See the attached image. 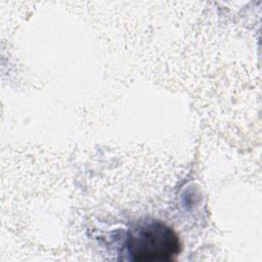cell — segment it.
Segmentation results:
<instances>
[{"mask_svg": "<svg viewBox=\"0 0 262 262\" xmlns=\"http://www.w3.org/2000/svg\"><path fill=\"white\" fill-rule=\"evenodd\" d=\"M133 261L152 262L174 260L181 251L175 230L162 221H145L129 230L126 241Z\"/></svg>", "mask_w": 262, "mask_h": 262, "instance_id": "1", "label": "cell"}]
</instances>
